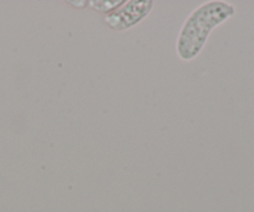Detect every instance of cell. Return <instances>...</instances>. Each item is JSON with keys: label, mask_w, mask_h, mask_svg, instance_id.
Masks as SVG:
<instances>
[{"label": "cell", "mask_w": 254, "mask_h": 212, "mask_svg": "<svg viewBox=\"0 0 254 212\" xmlns=\"http://www.w3.org/2000/svg\"><path fill=\"white\" fill-rule=\"evenodd\" d=\"M236 14L232 4L221 0H211L197 6L183 23L178 33L176 51L181 60L190 62L202 51L209 34Z\"/></svg>", "instance_id": "obj_1"}, {"label": "cell", "mask_w": 254, "mask_h": 212, "mask_svg": "<svg viewBox=\"0 0 254 212\" xmlns=\"http://www.w3.org/2000/svg\"><path fill=\"white\" fill-rule=\"evenodd\" d=\"M153 8L151 0H130L125 1L120 8L105 15V23L116 31L127 30L142 21Z\"/></svg>", "instance_id": "obj_2"}, {"label": "cell", "mask_w": 254, "mask_h": 212, "mask_svg": "<svg viewBox=\"0 0 254 212\" xmlns=\"http://www.w3.org/2000/svg\"><path fill=\"white\" fill-rule=\"evenodd\" d=\"M124 3L125 0H92V1L89 3V5L94 10L99 11V13H104L107 15V14L112 13L117 8H120Z\"/></svg>", "instance_id": "obj_3"}, {"label": "cell", "mask_w": 254, "mask_h": 212, "mask_svg": "<svg viewBox=\"0 0 254 212\" xmlns=\"http://www.w3.org/2000/svg\"><path fill=\"white\" fill-rule=\"evenodd\" d=\"M90 1L87 0H82V1H67V4L70 5H74V8H85V6L89 5Z\"/></svg>", "instance_id": "obj_4"}]
</instances>
